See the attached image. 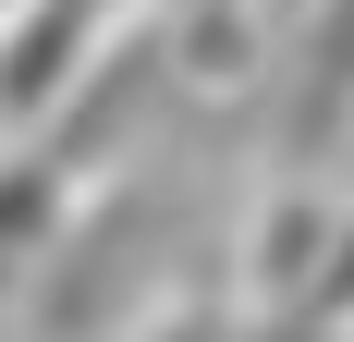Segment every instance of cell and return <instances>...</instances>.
<instances>
[{"mask_svg":"<svg viewBox=\"0 0 354 342\" xmlns=\"http://www.w3.org/2000/svg\"><path fill=\"white\" fill-rule=\"evenodd\" d=\"M342 135H354V0H318V25L293 49V86H281V159L318 171Z\"/></svg>","mask_w":354,"mask_h":342,"instance_id":"obj_1","label":"cell"},{"mask_svg":"<svg viewBox=\"0 0 354 342\" xmlns=\"http://www.w3.org/2000/svg\"><path fill=\"white\" fill-rule=\"evenodd\" d=\"M98 12L110 0H49L25 37H0V110H49L62 98V73H73V49L98 37Z\"/></svg>","mask_w":354,"mask_h":342,"instance_id":"obj_2","label":"cell"},{"mask_svg":"<svg viewBox=\"0 0 354 342\" xmlns=\"http://www.w3.org/2000/svg\"><path fill=\"white\" fill-rule=\"evenodd\" d=\"M293 330H318V342H354V220L330 233V257H318V281L293 294Z\"/></svg>","mask_w":354,"mask_h":342,"instance_id":"obj_3","label":"cell"},{"mask_svg":"<svg viewBox=\"0 0 354 342\" xmlns=\"http://www.w3.org/2000/svg\"><path fill=\"white\" fill-rule=\"evenodd\" d=\"M49 220H62V159H25L12 183H0V257L49 244Z\"/></svg>","mask_w":354,"mask_h":342,"instance_id":"obj_4","label":"cell"}]
</instances>
